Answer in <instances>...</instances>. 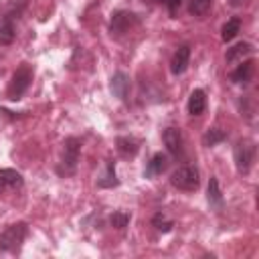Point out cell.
Returning a JSON list of instances; mask_svg holds the SVG:
<instances>
[{"mask_svg":"<svg viewBox=\"0 0 259 259\" xmlns=\"http://www.w3.org/2000/svg\"><path fill=\"white\" fill-rule=\"evenodd\" d=\"M28 235V225L24 221H18V223H12L8 227H4L0 231V251L2 253H20L22 249V243Z\"/></svg>","mask_w":259,"mask_h":259,"instance_id":"obj_1","label":"cell"},{"mask_svg":"<svg viewBox=\"0 0 259 259\" xmlns=\"http://www.w3.org/2000/svg\"><path fill=\"white\" fill-rule=\"evenodd\" d=\"M79 156H81V140L77 136H69L63 142V154L61 162L57 166L59 176H73L79 166Z\"/></svg>","mask_w":259,"mask_h":259,"instance_id":"obj_2","label":"cell"},{"mask_svg":"<svg viewBox=\"0 0 259 259\" xmlns=\"http://www.w3.org/2000/svg\"><path fill=\"white\" fill-rule=\"evenodd\" d=\"M255 154H257V146L251 138H241L235 146H233V162L239 174H249L255 162Z\"/></svg>","mask_w":259,"mask_h":259,"instance_id":"obj_3","label":"cell"},{"mask_svg":"<svg viewBox=\"0 0 259 259\" xmlns=\"http://www.w3.org/2000/svg\"><path fill=\"white\" fill-rule=\"evenodd\" d=\"M32 77H34V71L28 63H22L18 65V69L12 73V79L8 83V89H6V97L10 101H18L30 87L32 83Z\"/></svg>","mask_w":259,"mask_h":259,"instance_id":"obj_4","label":"cell"},{"mask_svg":"<svg viewBox=\"0 0 259 259\" xmlns=\"http://www.w3.org/2000/svg\"><path fill=\"white\" fill-rule=\"evenodd\" d=\"M170 184L184 192H194L200 186V172L192 164H184L170 174Z\"/></svg>","mask_w":259,"mask_h":259,"instance_id":"obj_5","label":"cell"},{"mask_svg":"<svg viewBox=\"0 0 259 259\" xmlns=\"http://www.w3.org/2000/svg\"><path fill=\"white\" fill-rule=\"evenodd\" d=\"M140 24V16L132 10H115L111 14V20H109V34L119 38L123 34H127L130 30H134L136 26Z\"/></svg>","mask_w":259,"mask_h":259,"instance_id":"obj_6","label":"cell"},{"mask_svg":"<svg viewBox=\"0 0 259 259\" xmlns=\"http://www.w3.org/2000/svg\"><path fill=\"white\" fill-rule=\"evenodd\" d=\"M26 6V4H24ZM10 6L2 16H0V45H12L14 36H16V28H14V18H18V14L22 12V8Z\"/></svg>","mask_w":259,"mask_h":259,"instance_id":"obj_7","label":"cell"},{"mask_svg":"<svg viewBox=\"0 0 259 259\" xmlns=\"http://www.w3.org/2000/svg\"><path fill=\"white\" fill-rule=\"evenodd\" d=\"M162 140H164V146L172 158L184 160V140H182V134L178 127H166L162 132Z\"/></svg>","mask_w":259,"mask_h":259,"instance_id":"obj_8","label":"cell"},{"mask_svg":"<svg viewBox=\"0 0 259 259\" xmlns=\"http://www.w3.org/2000/svg\"><path fill=\"white\" fill-rule=\"evenodd\" d=\"M130 89H132V81L130 75L123 71H115L109 79V91L113 97H117L119 101H127L130 97Z\"/></svg>","mask_w":259,"mask_h":259,"instance_id":"obj_9","label":"cell"},{"mask_svg":"<svg viewBox=\"0 0 259 259\" xmlns=\"http://www.w3.org/2000/svg\"><path fill=\"white\" fill-rule=\"evenodd\" d=\"M253 73H255V63L249 59V61H241L231 73H229V81L235 83V85H249L251 79H253Z\"/></svg>","mask_w":259,"mask_h":259,"instance_id":"obj_10","label":"cell"},{"mask_svg":"<svg viewBox=\"0 0 259 259\" xmlns=\"http://www.w3.org/2000/svg\"><path fill=\"white\" fill-rule=\"evenodd\" d=\"M190 65V45H180L176 49V53L172 55V61H170V71L174 75H182Z\"/></svg>","mask_w":259,"mask_h":259,"instance_id":"obj_11","label":"cell"},{"mask_svg":"<svg viewBox=\"0 0 259 259\" xmlns=\"http://www.w3.org/2000/svg\"><path fill=\"white\" fill-rule=\"evenodd\" d=\"M24 184V176L14 168H0V192L14 190Z\"/></svg>","mask_w":259,"mask_h":259,"instance_id":"obj_12","label":"cell"},{"mask_svg":"<svg viewBox=\"0 0 259 259\" xmlns=\"http://www.w3.org/2000/svg\"><path fill=\"white\" fill-rule=\"evenodd\" d=\"M168 156L166 154H162V152H156L152 158H150V162L146 164V170H144V178H156V176H160V174H164L166 170H168Z\"/></svg>","mask_w":259,"mask_h":259,"instance_id":"obj_13","label":"cell"},{"mask_svg":"<svg viewBox=\"0 0 259 259\" xmlns=\"http://www.w3.org/2000/svg\"><path fill=\"white\" fill-rule=\"evenodd\" d=\"M115 150L121 158H134L140 152V142L132 136H117L115 138Z\"/></svg>","mask_w":259,"mask_h":259,"instance_id":"obj_14","label":"cell"},{"mask_svg":"<svg viewBox=\"0 0 259 259\" xmlns=\"http://www.w3.org/2000/svg\"><path fill=\"white\" fill-rule=\"evenodd\" d=\"M253 53H255V47L251 42H237L231 49H227L225 59H227V63H241L245 57H251Z\"/></svg>","mask_w":259,"mask_h":259,"instance_id":"obj_15","label":"cell"},{"mask_svg":"<svg viewBox=\"0 0 259 259\" xmlns=\"http://www.w3.org/2000/svg\"><path fill=\"white\" fill-rule=\"evenodd\" d=\"M206 200H208L210 208H214V210H223V206H225L223 190H221V186H219L217 176H210V180H208V186H206Z\"/></svg>","mask_w":259,"mask_h":259,"instance_id":"obj_16","label":"cell"},{"mask_svg":"<svg viewBox=\"0 0 259 259\" xmlns=\"http://www.w3.org/2000/svg\"><path fill=\"white\" fill-rule=\"evenodd\" d=\"M186 109H188L190 115H200V113H204V109H206V93H204V89H194V91L190 93L188 103H186Z\"/></svg>","mask_w":259,"mask_h":259,"instance_id":"obj_17","label":"cell"},{"mask_svg":"<svg viewBox=\"0 0 259 259\" xmlns=\"http://www.w3.org/2000/svg\"><path fill=\"white\" fill-rule=\"evenodd\" d=\"M95 184H97V188H115V186H119V178H117L115 162L113 160L105 162V172H103V176L97 178Z\"/></svg>","mask_w":259,"mask_h":259,"instance_id":"obj_18","label":"cell"},{"mask_svg":"<svg viewBox=\"0 0 259 259\" xmlns=\"http://www.w3.org/2000/svg\"><path fill=\"white\" fill-rule=\"evenodd\" d=\"M239 32H241V18H239V16H233V18H229V20L223 24V28H221V38H223V42H231Z\"/></svg>","mask_w":259,"mask_h":259,"instance_id":"obj_19","label":"cell"},{"mask_svg":"<svg viewBox=\"0 0 259 259\" xmlns=\"http://www.w3.org/2000/svg\"><path fill=\"white\" fill-rule=\"evenodd\" d=\"M225 140H227V132L221 130V127H208L204 132V136H202V144L206 148H212V146H217V144H221Z\"/></svg>","mask_w":259,"mask_h":259,"instance_id":"obj_20","label":"cell"},{"mask_svg":"<svg viewBox=\"0 0 259 259\" xmlns=\"http://www.w3.org/2000/svg\"><path fill=\"white\" fill-rule=\"evenodd\" d=\"M130 221H132V214L127 210H113L109 214V225L113 229H117V231H123L130 225Z\"/></svg>","mask_w":259,"mask_h":259,"instance_id":"obj_21","label":"cell"},{"mask_svg":"<svg viewBox=\"0 0 259 259\" xmlns=\"http://www.w3.org/2000/svg\"><path fill=\"white\" fill-rule=\"evenodd\" d=\"M152 227H156V231H160V233H170L172 227H174V223H172L162 210H158V212L152 217Z\"/></svg>","mask_w":259,"mask_h":259,"instance_id":"obj_22","label":"cell"},{"mask_svg":"<svg viewBox=\"0 0 259 259\" xmlns=\"http://www.w3.org/2000/svg\"><path fill=\"white\" fill-rule=\"evenodd\" d=\"M212 6V0H190L188 2V12L192 16H204Z\"/></svg>","mask_w":259,"mask_h":259,"instance_id":"obj_23","label":"cell"},{"mask_svg":"<svg viewBox=\"0 0 259 259\" xmlns=\"http://www.w3.org/2000/svg\"><path fill=\"white\" fill-rule=\"evenodd\" d=\"M160 2L168 8L170 16H174V14H176V10H178V6H180V0H160Z\"/></svg>","mask_w":259,"mask_h":259,"instance_id":"obj_24","label":"cell"},{"mask_svg":"<svg viewBox=\"0 0 259 259\" xmlns=\"http://www.w3.org/2000/svg\"><path fill=\"white\" fill-rule=\"evenodd\" d=\"M233 6H239V4H243V0H229Z\"/></svg>","mask_w":259,"mask_h":259,"instance_id":"obj_25","label":"cell"}]
</instances>
